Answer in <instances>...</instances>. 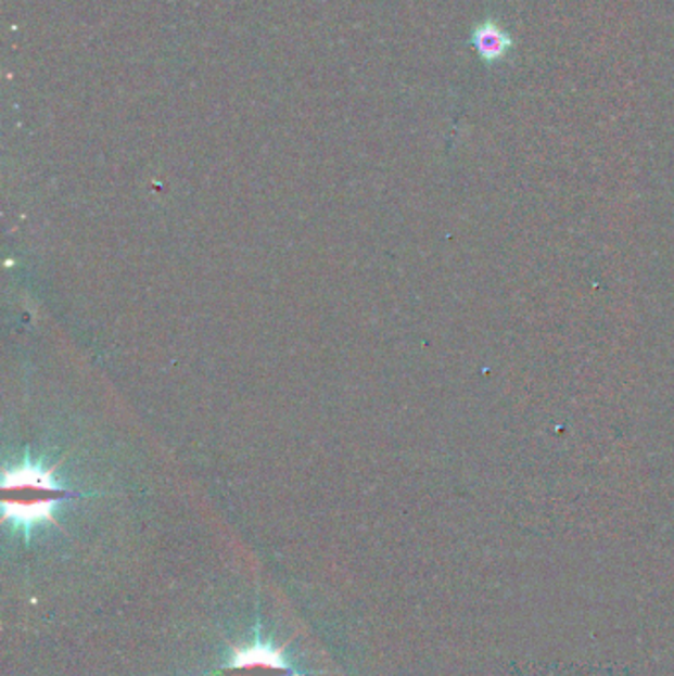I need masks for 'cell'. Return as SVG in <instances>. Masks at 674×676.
<instances>
[{"mask_svg": "<svg viewBox=\"0 0 674 676\" xmlns=\"http://www.w3.org/2000/svg\"><path fill=\"white\" fill-rule=\"evenodd\" d=\"M74 497L52 475V469L26 459L9 469L2 481V509L4 521L14 531L33 534L36 526L54 522V509L62 500Z\"/></svg>", "mask_w": 674, "mask_h": 676, "instance_id": "cell-1", "label": "cell"}, {"mask_svg": "<svg viewBox=\"0 0 674 676\" xmlns=\"http://www.w3.org/2000/svg\"><path fill=\"white\" fill-rule=\"evenodd\" d=\"M220 676H298L285 659L283 647L267 643L255 635L254 643L233 647L228 665L221 666Z\"/></svg>", "mask_w": 674, "mask_h": 676, "instance_id": "cell-2", "label": "cell"}, {"mask_svg": "<svg viewBox=\"0 0 674 676\" xmlns=\"http://www.w3.org/2000/svg\"><path fill=\"white\" fill-rule=\"evenodd\" d=\"M471 44L475 48L479 56L488 64H493L500 58H505V54L512 48V40L498 24L486 21V23L479 24L471 34Z\"/></svg>", "mask_w": 674, "mask_h": 676, "instance_id": "cell-3", "label": "cell"}]
</instances>
